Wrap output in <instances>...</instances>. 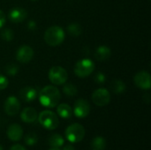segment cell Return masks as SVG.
Instances as JSON below:
<instances>
[{"mask_svg": "<svg viewBox=\"0 0 151 150\" xmlns=\"http://www.w3.org/2000/svg\"><path fill=\"white\" fill-rule=\"evenodd\" d=\"M135 85L141 89L148 90L151 87V76L149 72L141 71L135 74L134 78Z\"/></svg>", "mask_w": 151, "mask_h": 150, "instance_id": "obj_9", "label": "cell"}, {"mask_svg": "<svg viewBox=\"0 0 151 150\" xmlns=\"http://www.w3.org/2000/svg\"><path fill=\"white\" fill-rule=\"evenodd\" d=\"M57 112L58 116L64 119H68L73 116V109L70 105L66 103H61L57 108Z\"/></svg>", "mask_w": 151, "mask_h": 150, "instance_id": "obj_17", "label": "cell"}, {"mask_svg": "<svg viewBox=\"0 0 151 150\" xmlns=\"http://www.w3.org/2000/svg\"><path fill=\"white\" fill-rule=\"evenodd\" d=\"M5 20H6V18H5V15L3 11L0 10V28H2L5 23Z\"/></svg>", "mask_w": 151, "mask_h": 150, "instance_id": "obj_28", "label": "cell"}, {"mask_svg": "<svg viewBox=\"0 0 151 150\" xmlns=\"http://www.w3.org/2000/svg\"><path fill=\"white\" fill-rule=\"evenodd\" d=\"M19 67L14 64V63H11V64H8L5 67V72L8 75H11V76H14L16 75L18 72H19Z\"/></svg>", "mask_w": 151, "mask_h": 150, "instance_id": "obj_25", "label": "cell"}, {"mask_svg": "<svg viewBox=\"0 0 151 150\" xmlns=\"http://www.w3.org/2000/svg\"><path fill=\"white\" fill-rule=\"evenodd\" d=\"M37 118L40 125L48 130H55L59 125L58 116L51 111H43Z\"/></svg>", "mask_w": 151, "mask_h": 150, "instance_id": "obj_3", "label": "cell"}, {"mask_svg": "<svg viewBox=\"0 0 151 150\" xmlns=\"http://www.w3.org/2000/svg\"><path fill=\"white\" fill-rule=\"evenodd\" d=\"M65 31L61 27L52 26L50 27L44 33L45 42L52 47L60 45L65 40Z\"/></svg>", "mask_w": 151, "mask_h": 150, "instance_id": "obj_2", "label": "cell"}, {"mask_svg": "<svg viewBox=\"0 0 151 150\" xmlns=\"http://www.w3.org/2000/svg\"><path fill=\"white\" fill-rule=\"evenodd\" d=\"M106 148V141L102 136H97L91 142V150H104Z\"/></svg>", "mask_w": 151, "mask_h": 150, "instance_id": "obj_19", "label": "cell"}, {"mask_svg": "<svg viewBox=\"0 0 151 150\" xmlns=\"http://www.w3.org/2000/svg\"><path fill=\"white\" fill-rule=\"evenodd\" d=\"M62 150H75V149H74V147H73V145H71V144H68V145L65 146V147L63 148V149Z\"/></svg>", "mask_w": 151, "mask_h": 150, "instance_id": "obj_31", "label": "cell"}, {"mask_svg": "<svg viewBox=\"0 0 151 150\" xmlns=\"http://www.w3.org/2000/svg\"><path fill=\"white\" fill-rule=\"evenodd\" d=\"M0 150H4V149H3V147H2L1 145H0Z\"/></svg>", "mask_w": 151, "mask_h": 150, "instance_id": "obj_33", "label": "cell"}, {"mask_svg": "<svg viewBox=\"0 0 151 150\" xmlns=\"http://www.w3.org/2000/svg\"><path fill=\"white\" fill-rule=\"evenodd\" d=\"M31 1H37V0H31Z\"/></svg>", "mask_w": 151, "mask_h": 150, "instance_id": "obj_34", "label": "cell"}, {"mask_svg": "<svg viewBox=\"0 0 151 150\" xmlns=\"http://www.w3.org/2000/svg\"><path fill=\"white\" fill-rule=\"evenodd\" d=\"M20 109V103L19 100L12 95L7 97V99L4 102V111L9 116H15L18 114L19 111Z\"/></svg>", "mask_w": 151, "mask_h": 150, "instance_id": "obj_11", "label": "cell"}, {"mask_svg": "<svg viewBox=\"0 0 151 150\" xmlns=\"http://www.w3.org/2000/svg\"><path fill=\"white\" fill-rule=\"evenodd\" d=\"M40 103L46 108H54L58 106L61 98L59 90L54 86L44 87L38 94Z\"/></svg>", "mask_w": 151, "mask_h": 150, "instance_id": "obj_1", "label": "cell"}, {"mask_svg": "<svg viewBox=\"0 0 151 150\" xmlns=\"http://www.w3.org/2000/svg\"><path fill=\"white\" fill-rule=\"evenodd\" d=\"M94 80L97 84H104L105 82V80H106V77L102 72H99L96 73V75L94 77Z\"/></svg>", "mask_w": 151, "mask_h": 150, "instance_id": "obj_26", "label": "cell"}, {"mask_svg": "<svg viewBox=\"0 0 151 150\" xmlns=\"http://www.w3.org/2000/svg\"><path fill=\"white\" fill-rule=\"evenodd\" d=\"M10 150H27L23 146L19 145V144H16V145H13Z\"/></svg>", "mask_w": 151, "mask_h": 150, "instance_id": "obj_30", "label": "cell"}, {"mask_svg": "<svg viewBox=\"0 0 151 150\" xmlns=\"http://www.w3.org/2000/svg\"><path fill=\"white\" fill-rule=\"evenodd\" d=\"M111 49L105 45L99 46L95 52V58L98 61H105L111 57Z\"/></svg>", "mask_w": 151, "mask_h": 150, "instance_id": "obj_16", "label": "cell"}, {"mask_svg": "<svg viewBox=\"0 0 151 150\" xmlns=\"http://www.w3.org/2000/svg\"><path fill=\"white\" fill-rule=\"evenodd\" d=\"M111 88L114 94L119 95V94H122L126 91V84L119 80H115L111 82Z\"/></svg>", "mask_w": 151, "mask_h": 150, "instance_id": "obj_20", "label": "cell"}, {"mask_svg": "<svg viewBox=\"0 0 151 150\" xmlns=\"http://www.w3.org/2000/svg\"><path fill=\"white\" fill-rule=\"evenodd\" d=\"M67 72L61 66H53L49 72V80L54 85H63L67 80Z\"/></svg>", "mask_w": 151, "mask_h": 150, "instance_id": "obj_6", "label": "cell"}, {"mask_svg": "<svg viewBox=\"0 0 151 150\" xmlns=\"http://www.w3.org/2000/svg\"><path fill=\"white\" fill-rule=\"evenodd\" d=\"M7 137L12 141H19L23 136V130L18 124H12L7 128Z\"/></svg>", "mask_w": 151, "mask_h": 150, "instance_id": "obj_13", "label": "cell"}, {"mask_svg": "<svg viewBox=\"0 0 151 150\" xmlns=\"http://www.w3.org/2000/svg\"><path fill=\"white\" fill-rule=\"evenodd\" d=\"M0 35H1V38L3 40H4L5 42H10L13 39L14 33L10 28H4V29H2V31L0 33Z\"/></svg>", "mask_w": 151, "mask_h": 150, "instance_id": "obj_23", "label": "cell"}, {"mask_svg": "<svg viewBox=\"0 0 151 150\" xmlns=\"http://www.w3.org/2000/svg\"><path fill=\"white\" fill-rule=\"evenodd\" d=\"M37 112L34 109V108H31V107H27V108H25L21 114H20V118L23 122L25 123H34L36 119H37Z\"/></svg>", "mask_w": 151, "mask_h": 150, "instance_id": "obj_15", "label": "cell"}, {"mask_svg": "<svg viewBox=\"0 0 151 150\" xmlns=\"http://www.w3.org/2000/svg\"><path fill=\"white\" fill-rule=\"evenodd\" d=\"M65 140L64 138L59 135V134H52L49 138V145L51 148H56V149H60L62 146H64Z\"/></svg>", "mask_w": 151, "mask_h": 150, "instance_id": "obj_18", "label": "cell"}, {"mask_svg": "<svg viewBox=\"0 0 151 150\" xmlns=\"http://www.w3.org/2000/svg\"><path fill=\"white\" fill-rule=\"evenodd\" d=\"M67 32L70 35L77 37L81 34L82 33V28L80 24L78 23H72L67 27Z\"/></svg>", "mask_w": 151, "mask_h": 150, "instance_id": "obj_21", "label": "cell"}, {"mask_svg": "<svg viewBox=\"0 0 151 150\" xmlns=\"http://www.w3.org/2000/svg\"><path fill=\"white\" fill-rule=\"evenodd\" d=\"M90 112L89 103L84 99H79L74 103L73 114L78 118H84L88 116Z\"/></svg>", "mask_w": 151, "mask_h": 150, "instance_id": "obj_8", "label": "cell"}, {"mask_svg": "<svg viewBox=\"0 0 151 150\" xmlns=\"http://www.w3.org/2000/svg\"><path fill=\"white\" fill-rule=\"evenodd\" d=\"M27 16V12L21 7H14L8 13V19L12 23H20Z\"/></svg>", "mask_w": 151, "mask_h": 150, "instance_id": "obj_12", "label": "cell"}, {"mask_svg": "<svg viewBox=\"0 0 151 150\" xmlns=\"http://www.w3.org/2000/svg\"><path fill=\"white\" fill-rule=\"evenodd\" d=\"M36 27V23L34 21V20H30L28 23H27V28L29 30H35Z\"/></svg>", "mask_w": 151, "mask_h": 150, "instance_id": "obj_29", "label": "cell"}, {"mask_svg": "<svg viewBox=\"0 0 151 150\" xmlns=\"http://www.w3.org/2000/svg\"><path fill=\"white\" fill-rule=\"evenodd\" d=\"M34 57V50L31 47L27 45H23L19 47L16 52V59L21 64L29 63Z\"/></svg>", "mask_w": 151, "mask_h": 150, "instance_id": "obj_10", "label": "cell"}, {"mask_svg": "<svg viewBox=\"0 0 151 150\" xmlns=\"http://www.w3.org/2000/svg\"><path fill=\"white\" fill-rule=\"evenodd\" d=\"M95 70V64L91 59L83 58L79 60L74 66V73L80 78L89 76Z\"/></svg>", "mask_w": 151, "mask_h": 150, "instance_id": "obj_5", "label": "cell"}, {"mask_svg": "<svg viewBox=\"0 0 151 150\" xmlns=\"http://www.w3.org/2000/svg\"><path fill=\"white\" fill-rule=\"evenodd\" d=\"M25 143L27 145V146H34L37 143V141H38V137L36 136L35 133H27L26 136H25Z\"/></svg>", "mask_w": 151, "mask_h": 150, "instance_id": "obj_24", "label": "cell"}, {"mask_svg": "<svg viewBox=\"0 0 151 150\" xmlns=\"http://www.w3.org/2000/svg\"><path fill=\"white\" fill-rule=\"evenodd\" d=\"M63 92L67 96L73 97V96H75L77 95L78 90H77V88L74 85H73L72 83H66L63 87Z\"/></svg>", "mask_w": 151, "mask_h": 150, "instance_id": "obj_22", "label": "cell"}, {"mask_svg": "<svg viewBox=\"0 0 151 150\" xmlns=\"http://www.w3.org/2000/svg\"><path fill=\"white\" fill-rule=\"evenodd\" d=\"M19 96L24 102L30 103L37 98L38 93H37L36 89L33 87H25L20 89Z\"/></svg>", "mask_w": 151, "mask_h": 150, "instance_id": "obj_14", "label": "cell"}, {"mask_svg": "<svg viewBox=\"0 0 151 150\" xmlns=\"http://www.w3.org/2000/svg\"><path fill=\"white\" fill-rule=\"evenodd\" d=\"M85 136L84 127L78 123L70 125L65 130V137L72 143H78L83 140Z\"/></svg>", "mask_w": 151, "mask_h": 150, "instance_id": "obj_4", "label": "cell"}, {"mask_svg": "<svg viewBox=\"0 0 151 150\" xmlns=\"http://www.w3.org/2000/svg\"><path fill=\"white\" fill-rule=\"evenodd\" d=\"M92 101L93 103L99 106L104 107L111 102V95L110 92L106 88H98L94 91L92 95Z\"/></svg>", "mask_w": 151, "mask_h": 150, "instance_id": "obj_7", "label": "cell"}, {"mask_svg": "<svg viewBox=\"0 0 151 150\" xmlns=\"http://www.w3.org/2000/svg\"><path fill=\"white\" fill-rule=\"evenodd\" d=\"M9 85V80L6 77L0 75V90L5 89Z\"/></svg>", "mask_w": 151, "mask_h": 150, "instance_id": "obj_27", "label": "cell"}, {"mask_svg": "<svg viewBox=\"0 0 151 150\" xmlns=\"http://www.w3.org/2000/svg\"><path fill=\"white\" fill-rule=\"evenodd\" d=\"M50 150H61L60 149H56V148H51Z\"/></svg>", "mask_w": 151, "mask_h": 150, "instance_id": "obj_32", "label": "cell"}]
</instances>
